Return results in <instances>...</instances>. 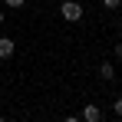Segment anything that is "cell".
<instances>
[{"label":"cell","mask_w":122,"mask_h":122,"mask_svg":"<svg viewBox=\"0 0 122 122\" xmlns=\"http://www.w3.org/2000/svg\"><path fill=\"white\" fill-rule=\"evenodd\" d=\"M102 7H106V10H119L122 0H102Z\"/></svg>","instance_id":"cell-6"},{"label":"cell","mask_w":122,"mask_h":122,"mask_svg":"<svg viewBox=\"0 0 122 122\" xmlns=\"http://www.w3.org/2000/svg\"><path fill=\"white\" fill-rule=\"evenodd\" d=\"M3 3H7V7H13V10H20V7L26 3V0H3Z\"/></svg>","instance_id":"cell-7"},{"label":"cell","mask_w":122,"mask_h":122,"mask_svg":"<svg viewBox=\"0 0 122 122\" xmlns=\"http://www.w3.org/2000/svg\"><path fill=\"white\" fill-rule=\"evenodd\" d=\"M60 17H63L66 23L82 20V3H76V0H63V3H60Z\"/></svg>","instance_id":"cell-1"},{"label":"cell","mask_w":122,"mask_h":122,"mask_svg":"<svg viewBox=\"0 0 122 122\" xmlns=\"http://www.w3.org/2000/svg\"><path fill=\"white\" fill-rule=\"evenodd\" d=\"M0 23H7V13H3V10H0Z\"/></svg>","instance_id":"cell-9"},{"label":"cell","mask_w":122,"mask_h":122,"mask_svg":"<svg viewBox=\"0 0 122 122\" xmlns=\"http://www.w3.org/2000/svg\"><path fill=\"white\" fill-rule=\"evenodd\" d=\"M112 53H116V56H119V60H122V40L116 43V46H112Z\"/></svg>","instance_id":"cell-8"},{"label":"cell","mask_w":122,"mask_h":122,"mask_svg":"<svg viewBox=\"0 0 122 122\" xmlns=\"http://www.w3.org/2000/svg\"><path fill=\"white\" fill-rule=\"evenodd\" d=\"M79 119H82V122H102V109L96 106V102H86L82 112H79Z\"/></svg>","instance_id":"cell-2"},{"label":"cell","mask_w":122,"mask_h":122,"mask_svg":"<svg viewBox=\"0 0 122 122\" xmlns=\"http://www.w3.org/2000/svg\"><path fill=\"white\" fill-rule=\"evenodd\" d=\"M17 53V43L10 40V36H0V60H10Z\"/></svg>","instance_id":"cell-3"},{"label":"cell","mask_w":122,"mask_h":122,"mask_svg":"<svg viewBox=\"0 0 122 122\" xmlns=\"http://www.w3.org/2000/svg\"><path fill=\"white\" fill-rule=\"evenodd\" d=\"M99 79L102 82H112V79H116V66H112V63H99Z\"/></svg>","instance_id":"cell-4"},{"label":"cell","mask_w":122,"mask_h":122,"mask_svg":"<svg viewBox=\"0 0 122 122\" xmlns=\"http://www.w3.org/2000/svg\"><path fill=\"white\" fill-rule=\"evenodd\" d=\"M119 30H122V17H119Z\"/></svg>","instance_id":"cell-10"},{"label":"cell","mask_w":122,"mask_h":122,"mask_svg":"<svg viewBox=\"0 0 122 122\" xmlns=\"http://www.w3.org/2000/svg\"><path fill=\"white\" fill-rule=\"evenodd\" d=\"M112 116L122 119V96H119V99H112Z\"/></svg>","instance_id":"cell-5"}]
</instances>
